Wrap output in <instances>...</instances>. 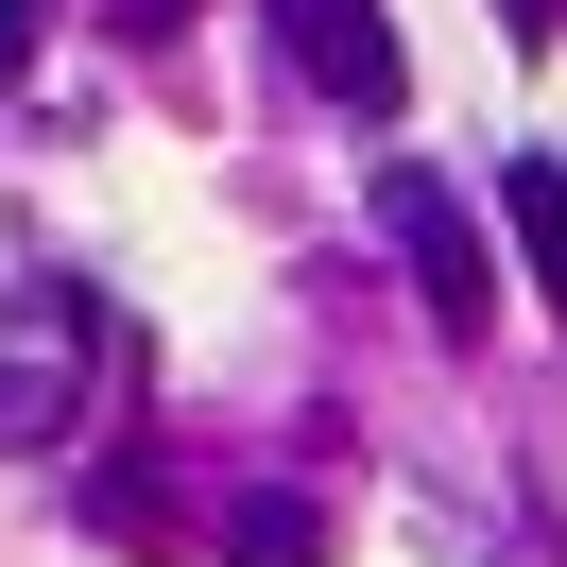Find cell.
<instances>
[{"label":"cell","mask_w":567,"mask_h":567,"mask_svg":"<svg viewBox=\"0 0 567 567\" xmlns=\"http://www.w3.org/2000/svg\"><path fill=\"white\" fill-rule=\"evenodd\" d=\"M379 224H395V258H413V310L447 327V344H482V327H498V258H482V207H464L447 173H413V155H395V173H379Z\"/></svg>","instance_id":"obj_1"},{"label":"cell","mask_w":567,"mask_h":567,"mask_svg":"<svg viewBox=\"0 0 567 567\" xmlns=\"http://www.w3.org/2000/svg\"><path fill=\"white\" fill-rule=\"evenodd\" d=\"M52 35V0H0V70H18V52H35Z\"/></svg>","instance_id":"obj_7"},{"label":"cell","mask_w":567,"mask_h":567,"mask_svg":"<svg viewBox=\"0 0 567 567\" xmlns=\"http://www.w3.org/2000/svg\"><path fill=\"white\" fill-rule=\"evenodd\" d=\"M498 207H516V241H533V292L567 310V155H516V173H498Z\"/></svg>","instance_id":"obj_4"},{"label":"cell","mask_w":567,"mask_h":567,"mask_svg":"<svg viewBox=\"0 0 567 567\" xmlns=\"http://www.w3.org/2000/svg\"><path fill=\"white\" fill-rule=\"evenodd\" d=\"M86 516H104V533H173V482H155V464H104V482H86Z\"/></svg>","instance_id":"obj_5"},{"label":"cell","mask_w":567,"mask_h":567,"mask_svg":"<svg viewBox=\"0 0 567 567\" xmlns=\"http://www.w3.org/2000/svg\"><path fill=\"white\" fill-rule=\"evenodd\" d=\"M70 430V379H0V447H52Z\"/></svg>","instance_id":"obj_6"},{"label":"cell","mask_w":567,"mask_h":567,"mask_svg":"<svg viewBox=\"0 0 567 567\" xmlns=\"http://www.w3.org/2000/svg\"><path fill=\"white\" fill-rule=\"evenodd\" d=\"M224 567H327V498L310 482H241L224 498Z\"/></svg>","instance_id":"obj_3"},{"label":"cell","mask_w":567,"mask_h":567,"mask_svg":"<svg viewBox=\"0 0 567 567\" xmlns=\"http://www.w3.org/2000/svg\"><path fill=\"white\" fill-rule=\"evenodd\" d=\"M276 35H292V70H310L344 121H395V86H413V70H395L379 0H276Z\"/></svg>","instance_id":"obj_2"},{"label":"cell","mask_w":567,"mask_h":567,"mask_svg":"<svg viewBox=\"0 0 567 567\" xmlns=\"http://www.w3.org/2000/svg\"><path fill=\"white\" fill-rule=\"evenodd\" d=\"M498 18H516V35H550V0H498Z\"/></svg>","instance_id":"obj_8"}]
</instances>
